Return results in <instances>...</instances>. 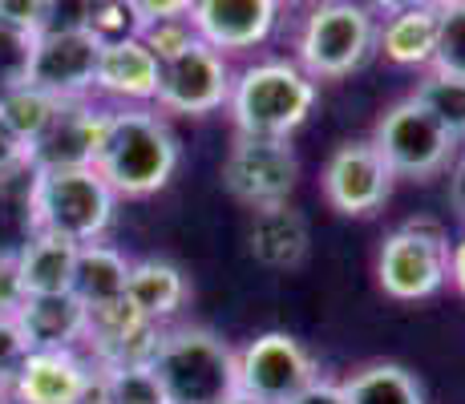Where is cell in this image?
Wrapping results in <instances>:
<instances>
[{
    "mask_svg": "<svg viewBox=\"0 0 465 404\" xmlns=\"http://www.w3.org/2000/svg\"><path fill=\"white\" fill-rule=\"evenodd\" d=\"M392 170L384 166L372 138L340 142L320 170V194L344 219H372L392 199Z\"/></svg>",
    "mask_w": 465,
    "mask_h": 404,
    "instance_id": "cell-11",
    "label": "cell"
},
{
    "mask_svg": "<svg viewBox=\"0 0 465 404\" xmlns=\"http://www.w3.org/2000/svg\"><path fill=\"white\" fill-rule=\"evenodd\" d=\"M348 404H425V389L405 364L372 360L340 380Z\"/></svg>",
    "mask_w": 465,
    "mask_h": 404,
    "instance_id": "cell-24",
    "label": "cell"
},
{
    "mask_svg": "<svg viewBox=\"0 0 465 404\" xmlns=\"http://www.w3.org/2000/svg\"><path fill=\"white\" fill-rule=\"evenodd\" d=\"M61 105L65 102H57V97L41 94V89H33L21 81V85H8L5 94H0V118L13 125V133L25 142V146L37 150V142L49 133L53 118L61 113Z\"/></svg>",
    "mask_w": 465,
    "mask_h": 404,
    "instance_id": "cell-25",
    "label": "cell"
},
{
    "mask_svg": "<svg viewBox=\"0 0 465 404\" xmlns=\"http://www.w3.org/2000/svg\"><path fill=\"white\" fill-rule=\"evenodd\" d=\"M29 340H25L16 316H0V392H8V384L16 380L21 364L29 360Z\"/></svg>",
    "mask_w": 465,
    "mask_h": 404,
    "instance_id": "cell-32",
    "label": "cell"
},
{
    "mask_svg": "<svg viewBox=\"0 0 465 404\" xmlns=\"http://www.w3.org/2000/svg\"><path fill=\"white\" fill-rule=\"evenodd\" d=\"M150 368L166 404H223L239 392L235 344L203 323H166Z\"/></svg>",
    "mask_w": 465,
    "mask_h": 404,
    "instance_id": "cell-4",
    "label": "cell"
},
{
    "mask_svg": "<svg viewBox=\"0 0 465 404\" xmlns=\"http://www.w3.org/2000/svg\"><path fill=\"white\" fill-rule=\"evenodd\" d=\"M134 8V16H138V25L146 29V25L154 21H174V16H191L194 0H126Z\"/></svg>",
    "mask_w": 465,
    "mask_h": 404,
    "instance_id": "cell-37",
    "label": "cell"
},
{
    "mask_svg": "<svg viewBox=\"0 0 465 404\" xmlns=\"http://www.w3.org/2000/svg\"><path fill=\"white\" fill-rule=\"evenodd\" d=\"M21 263V280L29 295H57L74 291V271H77V242L33 231L25 247L16 251Z\"/></svg>",
    "mask_w": 465,
    "mask_h": 404,
    "instance_id": "cell-22",
    "label": "cell"
},
{
    "mask_svg": "<svg viewBox=\"0 0 465 404\" xmlns=\"http://www.w3.org/2000/svg\"><path fill=\"white\" fill-rule=\"evenodd\" d=\"M29 348H82L89 331V308L74 291L57 295H25L21 311H16Z\"/></svg>",
    "mask_w": 465,
    "mask_h": 404,
    "instance_id": "cell-18",
    "label": "cell"
},
{
    "mask_svg": "<svg viewBox=\"0 0 465 404\" xmlns=\"http://www.w3.org/2000/svg\"><path fill=\"white\" fill-rule=\"evenodd\" d=\"M97 44L85 29H45L29 44V65H25V85L57 97V102H85L94 97L97 74Z\"/></svg>",
    "mask_w": 465,
    "mask_h": 404,
    "instance_id": "cell-12",
    "label": "cell"
},
{
    "mask_svg": "<svg viewBox=\"0 0 465 404\" xmlns=\"http://www.w3.org/2000/svg\"><path fill=\"white\" fill-rule=\"evenodd\" d=\"M105 122H110V105H102L97 97L65 102L49 133L33 150V166H94Z\"/></svg>",
    "mask_w": 465,
    "mask_h": 404,
    "instance_id": "cell-17",
    "label": "cell"
},
{
    "mask_svg": "<svg viewBox=\"0 0 465 404\" xmlns=\"http://www.w3.org/2000/svg\"><path fill=\"white\" fill-rule=\"evenodd\" d=\"M413 97L425 105V113H433L437 125H445L465 146V77L441 74V69H425Z\"/></svg>",
    "mask_w": 465,
    "mask_h": 404,
    "instance_id": "cell-26",
    "label": "cell"
},
{
    "mask_svg": "<svg viewBox=\"0 0 465 404\" xmlns=\"http://www.w3.org/2000/svg\"><path fill=\"white\" fill-rule=\"evenodd\" d=\"M450 235L433 219H409L377 251V283L389 300L421 303L450 283Z\"/></svg>",
    "mask_w": 465,
    "mask_h": 404,
    "instance_id": "cell-7",
    "label": "cell"
},
{
    "mask_svg": "<svg viewBox=\"0 0 465 404\" xmlns=\"http://www.w3.org/2000/svg\"><path fill=\"white\" fill-rule=\"evenodd\" d=\"M320 81H312L292 57H259L231 81L227 118L243 138H288L312 118Z\"/></svg>",
    "mask_w": 465,
    "mask_h": 404,
    "instance_id": "cell-2",
    "label": "cell"
},
{
    "mask_svg": "<svg viewBox=\"0 0 465 404\" xmlns=\"http://www.w3.org/2000/svg\"><path fill=\"white\" fill-rule=\"evenodd\" d=\"M280 16V0H194L191 8L199 41H207L223 57H243L267 44Z\"/></svg>",
    "mask_w": 465,
    "mask_h": 404,
    "instance_id": "cell-14",
    "label": "cell"
},
{
    "mask_svg": "<svg viewBox=\"0 0 465 404\" xmlns=\"http://www.w3.org/2000/svg\"><path fill=\"white\" fill-rule=\"evenodd\" d=\"M372 146L384 158V166L392 170V178L433 182L437 174H445L453 166L461 142L445 125H437L433 113H425V105L409 94L401 102H392L377 118V125H372Z\"/></svg>",
    "mask_w": 465,
    "mask_h": 404,
    "instance_id": "cell-6",
    "label": "cell"
},
{
    "mask_svg": "<svg viewBox=\"0 0 465 404\" xmlns=\"http://www.w3.org/2000/svg\"><path fill=\"white\" fill-rule=\"evenodd\" d=\"M186 300H191V283H186L178 263H170V259H134L130 263L126 303L142 320L166 328V323L178 320Z\"/></svg>",
    "mask_w": 465,
    "mask_h": 404,
    "instance_id": "cell-19",
    "label": "cell"
},
{
    "mask_svg": "<svg viewBox=\"0 0 465 404\" xmlns=\"http://www.w3.org/2000/svg\"><path fill=\"white\" fill-rule=\"evenodd\" d=\"M381 16L364 0H324L296 29V65L312 81H344L377 57Z\"/></svg>",
    "mask_w": 465,
    "mask_h": 404,
    "instance_id": "cell-5",
    "label": "cell"
},
{
    "mask_svg": "<svg viewBox=\"0 0 465 404\" xmlns=\"http://www.w3.org/2000/svg\"><path fill=\"white\" fill-rule=\"evenodd\" d=\"M25 280H21V263L16 251H0V316H16L25 303Z\"/></svg>",
    "mask_w": 465,
    "mask_h": 404,
    "instance_id": "cell-35",
    "label": "cell"
},
{
    "mask_svg": "<svg viewBox=\"0 0 465 404\" xmlns=\"http://www.w3.org/2000/svg\"><path fill=\"white\" fill-rule=\"evenodd\" d=\"M223 404H267V400H255V397H247V392H235V397H227Z\"/></svg>",
    "mask_w": 465,
    "mask_h": 404,
    "instance_id": "cell-42",
    "label": "cell"
},
{
    "mask_svg": "<svg viewBox=\"0 0 465 404\" xmlns=\"http://www.w3.org/2000/svg\"><path fill=\"white\" fill-rule=\"evenodd\" d=\"M130 263L134 259H126L114 242H105V239L77 247L74 295L85 303L89 311L110 308V303H122L126 300V283H130Z\"/></svg>",
    "mask_w": 465,
    "mask_h": 404,
    "instance_id": "cell-20",
    "label": "cell"
},
{
    "mask_svg": "<svg viewBox=\"0 0 465 404\" xmlns=\"http://www.w3.org/2000/svg\"><path fill=\"white\" fill-rule=\"evenodd\" d=\"M0 404H5V392H0Z\"/></svg>",
    "mask_w": 465,
    "mask_h": 404,
    "instance_id": "cell-45",
    "label": "cell"
},
{
    "mask_svg": "<svg viewBox=\"0 0 465 404\" xmlns=\"http://www.w3.org/2000/svg\"><path fill=\"white\" fill-rule=\"evenodd\" d=\"M178 162H183V146L166 113H158L154 105H118V110L110 105L94 170L118 199H150L166 191Z\"/></svg>",
    "mask_w": 465,
    "mask_h": 404,
    "instance_id": "cell-1",
    "label": "cell"
},
{
    "mask_svg": "<svg viewBox=\"0 0 465 404\" xmlns=\"http://www.w3.org/2000/svg\"><path fill=\"white\" fill-rule=\"evenodd\" d=\"M300 158L288 138H243L235 133L223 158V186L252 211L283 206L296 194Z\"/></svg>",
    "mask_w": 465,
    "mask_h": 404,
    "instance_id": "cell-10",
    "label": "cell"
},
{
    "mask_svg": "<svg viewBox=\"0 0 465 404\" xmlns=\"http://www.w3.org/2000/svg\"><path fill=\"white\" fill-rule=\"evenodd\" d=\"M316 5H324V0H280V13H283V8H288V13H300V16H308L312 8H316Z\"/></svg>",
    "mask_w": 465,
    "mask_h": 404,
    "instance_id": "cell-41",
    "label": "cell"
},
{
    "mask_svg": "<svg viewBox=\"0 0 465 404\" xmlns=\"http://www.w3.org/2000/svg\"><path fill=\"white\" fill-rule=\"evenodd\" d=\"M239 392L267 404H292L308 384H316L320 360L292 331H259L243 348H235Z\"/></svg>",
    "mask_w": 465,
    "mask_h": 404,
    "instance_id": "cell-8",
    "label": "cell"
},
{
    "mask_svg": "<svg viewBox=\"0 0 465 404\" xmlns=\"http://www.w3.org/2000/svg\"><path fill=\"white\" fill-rule=\"evenodd\" d=\"M0 25L21 37H37L49 25V0H0Z\"/></svg>",
    "mask_w": 465,
    "mask_h": 404,
    "instance_id": "cell-33",
    "label": "cell"
},
{
    "mask_svg": "<svg viewBox=\"0 0 465 404\" xmlns=\"http://www.w3.org/2000/svg\"><path fill=\"white\" fill-rule=\"evenodd\" d=\"M138 37L146 41V49L154 53L158 61H166V57H174V53H183L186 44L199 41V33H194L191 16H174V21H154V25H146Z\"/></svg>",
    "mask_w": 465,
    "mask_h": 404,
    "instance_id": "cell-31",
    "label": "cell"
},
{
    "mask_svg": "<svg viewBox=\"0 0 465 404\" xmlns=\"http://www.w3.org/2000/svg\"><path fill=\"white\" fill-rule=\"evenodd\" d=\"M231 81H235L231 57H223L207 41H194L163 61L154 110L166 118H211V113L227 110Z\"/></svg>",
    "mask_w": 465,
    "mask_h": 404,
    "instance_id": "cell-9",
    "label": "cell"
},
{
    "mask_svg": "<svg viewBox=\"0 0 465 404\" xmlns=\"http://www.w3.org/2000/svg\"><path fill=\"white\" fill-rule=\"evenodd\" d=\"M292 404H348V400H344V389H340V380H332V376H320V380L308 384V389H303Z\"/></svg>",
    "mask_w": 465,
    "mask_h": 404,
    "instance_id": "cell-38",
    "label": "cell"
},
{
    "mask_svg": "<svg viewBox=\"0 0 465 404\" xmlns=\"http://www.w3.org/2000/svg\"><path fill=\"white\" fill-rule=\"evenodd\" d=\"M97 0H49V25L45 29H85Z\"/></svg>",
    "mask_w": 465,
    "mask_h": 404,
    "instance_id": "cell-36",
    "label": "cell"
},
{
    "mask_svg": "<svg viewBox=\"0 0 465 404\" xmlns=\"http://www.w3.org/2000/svg\"><path fill=\"white\" fill-rule=\"evenodd\" d=\"M433 69L465 77V5H437V53Z\"/></svg>",
    "mask_w": 465,
    "mask_h": 404,
    "instance_id": "cell-29",
    "label": "cell"
},
{
    "mask_svg": "<svg viewBox=\"0 0 465 404\" xmlns=\"http://www.w3.org/2000/svg\"><path fill=\"white\" fill-rule=\"evenodd\" d=\"M97 364L82 348H37L8 384L5 404H94Z\"/></svg>",
    "mask_w": 465,
    "mask_h": 404,
    "instance_id": "cell-13",
    "label": "cell"
},
{
    "mask_svg": "<svg viewBox=\"0 0 465 404\" xmlns=\"http://www.w3.org/2000/svg\"><path fill=\"white\" fill-rule=\"evenodd\" d=\"M89 33L97 37V44H110V41L138 37L142 25H138V16H134V8L126 0H97L94 16H89Z\"/></svg>",
    "mask_w": 465,
    "mask_h": 404,
    "instance_id": "cell-30",
    "label": "cell"
},
{
    "mask_svg": "<svg viewBox=\"0 0 465 404\" xmlns=\"http://www.w3.org/2000/svg\"><path fill=\"white\" fill-rule=\"evenodd\" d=\"M33 174V170H29ZM29 174L5 178L0 182V251H21L33 235V211H29Z\"/></svg>",
    "mask_w": 465,
    "mask_h": 404,
    "instance_id": "cell-28",
    "label": "cell"
},
{
    "mask_svg": "<svg viewBox=\"0 0 465 404\" xmlns=\"http://www.w3.org/2000/svg\"><path fill=\"white\" fill-rule=\"evenodd\" d=\"M33 170V150L13 133V125L0 118V182L5 178H21Z\"/></svg>",
    "mask_w": 465,
    "mask_h": 404,
    "instance_id": "cell-34",
    "label": "cell"
},
{
    "mask_svg": "<svg viewBox=\"0 0 465 404\" xmlns=\"http://www.w3.org/2000/svg\"><path fill=\"white\" fill-rule=\"evenodd\" d=\"M158 81H163V61L146 49L142 37L110 41L97 53L94 74V97L102 105H154Z\"/></svg>",
    "mask_w": 465,
    "mask_h": 404,
    "instance_id": "cell-15",
    "label": "cell"
},
{
    "mask_svg": "<svg viewBox=\"0 0 465 404\" xmlns=\"http://www.w3.org/2000/svg\"><path fill=\"white\" fill-rule=\"evenodd\" d=\"M377 53L397 69H433L437 53V5L409 8V13L384 16Z\"/></svg>",
    "mask_w": 465,
    "mask_h": 404,
    "instance_id": "cell-21",
    "label": "cell"
},
{
    "mask_svg": "<svg viewBox=\"0 0 465 404\" xmlns=\"http://www.w3.org/2000/svg\"><path fill=\"white\" fill-rule=\"evenodd\" d=\"M364 5L372 8V13L381 16H397V13H409V8H429V5H437V0H364Z\"/></svg>",
    "mask_w": 465,
    "mask_h": 404,
    "instance_id": "cell-39",
    "label": "cell"
},
{
    "mask_svg": "<svg viewBox=\"0 0 465 404\" xmlns=\"http://www.w3.org/2000/svg\"><path fill=\"white\" fill-rule=\"evenodd\" d=\"M94 404H166V392L150 364H118L97 368Z\"/></svg>",
    "mask_w": 465,
    "mask_h": 404,
    "instance_id": "cell-27",
    "label": "cell"
},
{
    "mask_svg": "<svg viewBox=\"0 0 465 404\" xmlns=\"http://www.w3.org/2000/svg\"><path fill=\"white\" fill-rule=\"evenodd\" d=\"M458 211L465 214V170H461V178H458Z\"/></svg>",
    "mask_w": 465,
    "mask_h": 404,
    "instance_id": "cell-43",
    "label": "cell"
},
{
    "mask_svg": "<svg viewBox=\"0 0 465 404\" xmlns=\"http://www.w3.org/2000/svg\"><path fill=\"white\" fill-rule=\"evenodd\" d=\"M450 283L465 295V235L450 247Z\"/></svg>",
    "mask_w": 465,
    "mask_h": 404,
    "instance_id": "cell-40",
    "label": "cell"
},
{
    "mask_svg": "<svg viewBox=\"0 0 465 404\" xmlns=\"http://www.w3.org/2000/svg\"><path fill=\"white\" fill-rule=\"evenodd\" d=\"M437 5H465V0H437Z\"/></svg>",
    "mask_w": 465,
    "mask_h": 404,
    "instance_id": "cell-44",
    "label": "cell"
},
{
    "mask_svg": "<svg viewBox=\"0 0 465 404\" xmlns=\"http://www.w3.org/2000/svg\"><path fill=\"white\" fill-rule=\"evenodd\" d=\"M163 328L142 320L126 300L110 303V308L89 311V331L82 352L97 368H118V364H150L158 352Z\"/></svg>",
    "mask_w": 465,
    "mask_h": 404,
    "instance_id": "cell-16",
    "label": "cell"
},
{
    "mask_svg": "<svg viewBox=\"0 0 465 404\" xmlns=\"http://www.w3.org/2000/svg\"><path fill=\"white\" fill-rule=\"evenodd\" d=\"M118 202L122 199L94 166H33L29 174L33 231L69 239L77 247L110 235Z\"/></svg>",
    "mask_w": 465,
    "mask_h": 404,
    "instance_id": "cell-3",
    "label": "cell"
},
{
    "mask_svg": "<svg viewBox=\"0 0 465 404\" xmlns=\"http://www.w3.org/2000/svg\"><path fill=\"white\" fill-rule=\"evenodd\" d=\"M252 255H255V263L275 267V271H280V267L303 263V255H308V222H303L288 202L267 206V211H255Z\"/></svg>",
    "mask_w": 465,
    "mask_h": 404,
    "instance_id": "cell-23",
    "label": "cell"
}]
</instances>
